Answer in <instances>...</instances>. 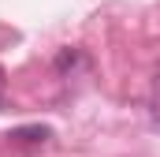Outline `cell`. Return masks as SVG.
<instances>
[{
    "instance_id": "1",
    "label": "cell",
    "mask_w": 160,
    "mask_h": 157,
    "mask_svg": "<svg viewBox=\"0 0 160 157\" xmlns=\"http://www.w3.org/2000/svg\"><path fill=\"white\" fill-rule=\"evenodd\" d=\"M48 138V127H19L11 131V142H45Z\"/></svg>"
}]
</instances>
